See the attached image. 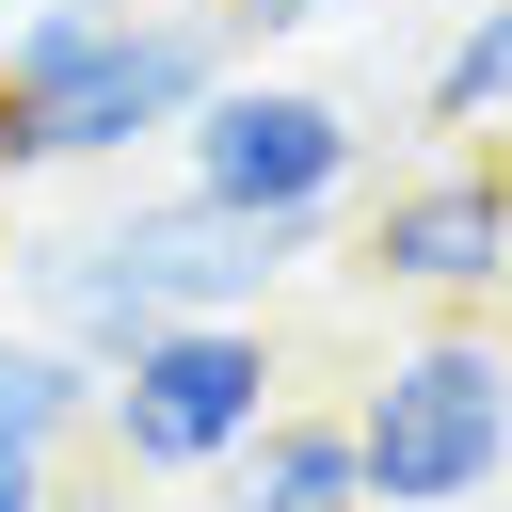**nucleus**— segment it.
I'll return each instance as SVG.
<instances>
[{"instance_id": "f257e3e1", "label": "nucleus", "mask_w": 512, "mask_h": 512, "mask_svg": "<svg viewBox=\"0 0 512 512\" xmlns=\"http://www.w3.org/2000/svg\"><path fill=\"white\" fill-rule=\"evenodd\" d=\"M304 256H320V224H240L208 192H160V208H128L96 240H32V304H48V336L80 368H112L160 320H256Z\"/></svg>"}, {"instance_id": "f03ea898", "label": "nucleus", "mask_w": 512, "mask_h": 512, "mask_svg": "<svg viewBox=\"0 0 512 512\" xmlns=\"http://www.w3.org/2000/svg\"><path fill=\"white\" fill-rule=\"evenodd\" d=\"M224 80V16L208 0H128L64 80L0 96V176H80V160H128V144H176Z\"/></svg>"}, {"instance_id": "7ed1b4c3", "label": "nucleus", "mask_w": 512, "mask_h": 512, "mask_svg": "<svg viewBox=\"0 0 512 512\" xmlns=\"http://www.w3.org/2000/svg\"><path fill=\"white\" fill-rule=\"evenodd\" d=\"M352 464H368V512H480L512 480V352L464 320L384 352L352 400Z\"/></svg>"}, {"instance_id": "20e7f679", "label": "nucleus", "mask_w": 512, "mask_h": 512, "mask_svg": "<svg viewBox=\"0 0 512 512\" xmlns=\"http://www.w3.org/2000/svg\"><path fill=\"white\" fill-rule=\"evenodd\" d=\"M272 400H288V368H272L256 320H160L144 352L96 368V448L128 480H208L224 448H256Z\"/></svg>"}, {"instance_id": "39448f33", "label": "nucleus", "mask_w": 512, "mask_h": 512, "mask_svg": "<svg viewBox=\"0 0 512 512\" xmlns=\"http://www.w3.org/2000/svg\"><path fill=\"white\" fill-rule=\"evenodd\" d=\"M352 160H368L352 96H320V80H240V64H224L208 112L176 128V192H208V208H240V224H336Z\"/></svg>"}, {"instance_id": "423d86ee", "label": "nucleus", "mask_w": 512, "mask_h": 512, "mask_svg": "<svg viewBox=\"0 0 512 512\" xmlns=\"http://www.w3.org/2000/svg\"><path fill=\"white\" fill-rule=\"evenodd\" d=\"M368 272H384L400 304H432V320L496 304V288H512V160L448 144V160L384 176V208H368Z\"/></svg>"}, {"instance_id": "0eeeda50", "label": "nucleus", "mask_w": 512, "mask_h": 512, "mask_svg": "<svg viewBox=\"0 0 512 512\" xmlns=\"http://www.w3.org/2000/svg\"><path fill=\"white\" fill-rule=\"evenodd\" d=\"M208 480H224V512H368L352 416H304V400H272V416H256V448H224Z\"/></svg>"}, {"instance_id": "6e6552de", "label": "nucleus", "mask_w": 512, "mask_h": 512, "mask_svg": "<svg viewBox=\"0 0 512 512\" xmlns=\"http://www.w3.org/2000/svg\"><path fill=\"white\" fill-rule=\"evenodd\" d=\"M96 432V368L64 352V336H0V448H80Z\"/></svg>"}, {"instance_id": "1a4fd4ad", "label": "nucleus", "mask_w": 512, "mask_h": 512, "mask_svg": "<svg viewBox=\"0 0 512 512\" xmlns=\"http://www.w3.org/2000/svg\"><path fill=\"white\" fill-rule=\"evenodd\" d=\"M496 112H512V0H480L432 64V128H496Z\"/></svg>"}, {"instance_id": "9d476101", "label": "nucleus", "mask_w": 512, "mask_h": 512, "mask_svg": "<svg viewBox=\"0 0 512 512\" xmlns=\"http://www.w3.org/2000/svg\"><path fill=\"white\" fill-rule=\"evenodd\" d=\"M0 512H48V448H0Z\"/></svg>"}, {"instance_id": "9b49d317", "label": "nucleus", "mask_w": 512, "mask_h": 512, "mask_svg": "<svg viewBox=\"0 0 512 512\" xmlns=\"http://www.w3.org/2000/svg\"><path fill=\"white\" fill-rule=\"evenodd\" d=\"M288 16H320V0H224V32H288Z\"/></svg>"}]
</instances>
